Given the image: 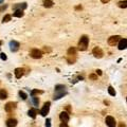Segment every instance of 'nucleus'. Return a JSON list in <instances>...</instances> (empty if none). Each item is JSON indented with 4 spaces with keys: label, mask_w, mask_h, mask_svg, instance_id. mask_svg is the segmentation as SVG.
<instances>
[{
    "label": "nucleus",
    "mask_w": 127,
    "mask_h": 127,
    "mask_svg": "<svg viewBox=\"0 0 127 127\" xmlns=\"http://www.w3.org/2000/svg\"><path fill=\"white\" fill-rule=\"evenodd\" d=\"M67 92H66V87L64 85H57L55 86V94H54V100H58L63 97Z\"/></svg>",
    "instance_id": "1"
},
{
    "label": "nucleus",
    "mask_w": 127,
    "mask_h": 127,
    "mask_svg": "<svg viewBox=\"0 0 127 127\" xmlns=\"http://www.w3.org/2000/svg\"><path fill=\"white\" fill-rule=\"evenodd\" d=\"M88 44H89V38H88V36H86V35L82 36L78 41V50L85 51L88 47Z\"/></svg>",
    "instance_id": "2"
},
{
    "label": "nucleus",
    "mask_w": 127,
    "mask_h": 127,
    "mask_svg": "<svg viewBox=\"0 0 127 127\" xmlns=\"http://www.w3.org/2000/svg\"><path fill=\"white\" fill-rule=\"evenodd\" d=\"M121 36L119 35H114V36H111V37L108 38V44L110 46H115V45H119L120 40H121Z\"/></svg>",
    "instance_id": "3"
},
{
    "label": "nucleus",
    "mask_w": 127,
    "mask_h": 127,
    "mask_svg": "<svg viewBox=\"0 0 127 127\" xmlns=\"http://www.w3.org/2000/svg\"><path fill=\"white\" fill-rule=\"evenodd\" d=\"M30 56L32 58H35V59H38V58H41L42 56V52L38 49H33L30 52Z\"/></svg>",
    "instance_id": "4"
},
{
    "label": "nucleus",
    "mask_w": 127,
    "mask_h": 127,
    "mask_svg": "<svg viewBox=\"0 0 127 127\" xmlns=\"http://www.w3.org/2000/svg\"><path fill=\"white\" fill-rule=\"evenodd\" d=\"M105 123L108 127H115L117 126V122H115L114 118L111 117V115H108L106 117V120H105Z\"/></svg>",
    "instance_id": "5"
},
{
    "label": "nucleus",
    "mask_w": 127,
    "mask_h": 127,
    "mask_svg": "<svg viewBox=\"0 0 127 127\" xmlns=\"http://www.w3.org/2000/svg\"><path fill=\"white\" fill-rule=\"evenodd\" d=\"M16 107H17V103H15V102H9L4 106V109H5L6 112H12L13 110L16 109Z\"/></svg>",
    "instance_id": "6"
},
{
    "label": "nucleus",
    "mask_w": 127,
    "mask_h": 127,
    "mask_svg": "<svg viewBox=\"0 0 127 127\" xmlns=\"http://www.w3.org/2000/svg\"><path fill=\"white\" fill-rule=\"evenodd\" d=\"M92 53H93L94 57H96V58H102L104 55L103 51H102V49L100 47H95L94 49L92 50Z\"/></svg>",
    "instance_id": "7"
},
{
    "label": "nucleus",
    "mask_w": 127,
    "mask_h": 127,
    "mask_svg": "<svg viewBox=\"0 0 127 127\" xmlns=\"http://www.w3.org/2000/svg\"><path fill=\"white\" fill-rule=\"evenodd\" d=\"M10 50L12 52H16V51H18L19 50V47H20V45H19V42H17V41H15V40H12V41H10Z\"/></svg>",
    "instance_id": "8"
},
{
    "label": "nucleus",
    "mask_w": 127,
    "mask_h": 127,
    "mask_svg": "<svg viewBox=\"0 0 127 127\" xmlns=\"http://www.w3.org/2000/svg\"><path fill=\"white\" fill-rule=\"evenodd\" d=\"M49 110H50V102H47V103H45L42 109L40 110V114H41L42 117H46L48 114V112H49Z\"/></svg>",
    "instance_id": "9"
},
{
    "label": "nucleus",
    "mask_w": 127,
    "mask_h": 127,
    "mask_svg": "<svg viewBox=\"0 0 127 127\" xmlns=\"http://www.w3.org/2000/svg\"><path fill=\"white\" fill-rule=\"evenodd\" d=\"M59 119L60 121L63 122V123H67V122H69V114H68V112H66V111H63V112L59 113Z\"/></svg>",
    "instance_id": "10"
},
{
    "label": "nucleus",
    "mask_w": 127,
    "mask_h": 127,
    "mask_svg": "<svg viewBox=\"0 0 127 127\" xmlns=\"http://www.w3.org/2000/svg\"><path fill=\"white\" fill-rule=\"evenodd\" d=\"M14 73H15L16 78H20L22 75H23V73H24V70L22 69V68H16Z\"/></svg>",
    "instance_id": "11"
},
{
    "label": "nucleus",
    "mask_w": 127,
    "mask_h": 127,
    "mask_svg": "<svg viewBox=\"0 0 127 127\" xmlns=\"http://www.w3.org/2000/svg\"><path fill=\"white\" fill-rule=\"evenodd\" d=\"M127 48V39L126 38H122L119 42V50H124Z\"/></svg>",
    "instance_id": "12"
},
{
    "label": "nucleus",
    "mask_w": 127,
    "mask_h": 127,
    "mask_svg": "<svg viewBox=\"0 0 127 127\" xmlns=\"http://www.w3.org/2000/svg\"><path fill=\"white\" fill-rule=\"evenodd\" d=\"M17 120L16 119H9L6 121V126L8 127H16L17 126Z\"/></svg>",
    "instance_id": "13"
},
{
    "label": "nucleus",
    "mask_w": 127,
    "mask_h": 127,
    "mask_svg": "<svg viewBox=\"0 0 127 127\" xmlns=\"http://www.w3.org/2000/svg\"><path fill=\"white\" fill-rule=\"evenodd\" d=\"M37 113H38V110L36 109V108H31V109L28 111L29 117H31L32 119H35V118H36V114H37Z\"/></svg>",
    "instance_id": "14"
},
{
    "label": "nucleus",
    "mask_w": 127,
    "mask_h": 127,
    "mask_svg": "<svg viewBox=\"0 0 127 127\" xmlns=\"http://www.w3.org/2000/svg\"><path fill=\"white\" fill-rule=\"evenodd\" d=\"M27 8V3L26 2H23V3H17V4H15L14 5V10H22L23 11L24 9Z\"/></svg>",
    "instance_id": "15"
},
{
    "label": "nucleus",
    "mask_w": 127,
    "mask_h": 127,
    "mask_svg": "<svg viewBox=\"0 0 127 127\" xmlns=\"http://www.w3.org/2000/svg\"><path fill=\"white\" fill-rule=\"evenodd\" d=\"M118 6L121 9H126L127 8V0H123V1L118 2Z\"/></svg>",
    "instance_id": "16"
},
{
    "label": "nucleus",
    "mask_w": 127,
    "mask_h": 127,
    "mask_svg": "<svg viewBox=\"0 0 127 127\" xmlns=\"http://www.w3.org/2000/svg\"><path fill=\"white\" fill-rule=\"evenodd\" d=\"M6 97H8V92L4 89H1L0 90V100H5Z\"/></svg>",
    "instance_id": "17"
},
{
    "label": "nucleus",
    "mask_w": 127,
    "mask_h": 127,
    "mask_svg": "<svg viewBox=\"0 0 127 127\" xmlns=\"http://www.w3.org/2000/svg\"><path fill=\"white\" fill-rule=\"evenodd\" d=\"M53 1L52 0H44V6L45 8H51L53 5Z\"/></svg>",
    "instance_id": "18"
},
{
    "label": "nucleus",
    "mask_w": 127,
    "mask_h": 127,
    "mask_svg": "<svg viewBox=\"0 0 127 127\" xmlns=\"http://www.w3.org/2000/svg\"><path fill=\"white\" fill-rule=\"evenodd\" d=\"M13 15L15 16V17H22L23 16V11L22 10H16L14 13H13Z\"/></svg>",
    "instance_id": "19"
},
{
    "label": "nucleus",
    "mask_w": 127,
    "mask_h": 127,
    "mask_svg": "<svg viewBox=\"0 0 127 127\" xmlns=\"http://www.w3.org/2000/svg\"><path fill=\"white\" fill-rule=\"evenodd\" d=\"M75 54H76V50L74 49V48H70V49L68 50V55H69V56L75 55Z\"/></svg>",
    "instance_id": "20"
},
{
    "label": "nucleus",
    "mask_w": 127,
    "mask_h": 127,
    "mask_svg": "<svg viewBox=\"0 0 127 127\" xmlns=\"http://www.w3.org/2000/svg\"><path fill=\"white\" fill-rule=\"evenodd\" d=\"M41 93H44V91H41V90H37V89L32 90V91H31V95H32V96H35V94H41Z\"/></svg>",
    "instance_id": "21"
},
{
    "label": "nucleus",
    "mask_w": 127,
    "mask_h": 127,
    "mask_svg": "<svg viewBox=\"0 0 127 127\" xmlns=\"http://www.w3.org/2000/svg\"><path fill=\"white\" fill-rule=\"evenodd\" d=\"M108 93H109L111 96H114L115 95V90L113 89V87H111V86L108 87Z\"/></svg>",
    "instance_id": "22"
},
{
    "label": "nucleus",
    "mask_w": 127,
    "mask_h": 127,
    "mask_svg": "<svg viewBox=\"0 0 127 127\" xmlns=\"http://www.w3.org/2000/svg\"><path fill=\"white\" fill-rule=\"evenodd\" d=\"M32 101H33V104L35 106H38V104H39V100H38V97L36 96H32Z\"/></svg>",
    "instance_id": "23"
},
{
    "label": "nucleus",
    "mask_w": 127,
    "mask_h": 127,
    "mask_svg": "<svg viewBox=\"0 0 127 127\" xmlns=\"http://www.w3.org/2000/svg\"><path fill=\"white\" fill-rule=\"evenodd\" d=\"M11 20V16L10 15H5L3 17V19H2V22H8V21H10Z\"/></svg>",
    "instance_id": "24"
},
{
    "label": "nucleus",
    "mask_w": 127,
    "mask_h": 127,
    "mask_svg": "<svg viewBox=\"0 0 127 127\" xmlns=\"http://www.w3.org/2000/svg\"><path fill=\"white\" fill-rule=\"evenodd\" d=\"M19 96L21 97L22 100H27V97H28V96H27V94L24 93L23 91H19Z\"/></svg>",
    "instance_id": "25"
},
{
    "label": "nucleus",
    "mask_w": 127,
    "mask_h": 127,
    "mask_svg": "<svg viewBox=\"0 0 127 127\" xmlns=\"http://www.w3.org/2000/svg\"><path fill=\"white\" fill-rule=\"evenodd\" d=\"M46 127H51V120H50V119H47V121H46Z\"/></svg>",
    "instance_id": "26"
},
{
    "label": "nucleus",
    "mask_w": 127,
    "mask_h": 127,
    "mask_svg": "<svg viewBox=\"0 0 127 127\" xmlns=\"http://www.w3.org/2000/svg\"><path fill=\"white\" fill-rule=\"evenodd\" d=\"M89 78H90V79H96V78H97V75H95V74H90V75H89Z\"/></svg>",
    "instance_id": "27"
},
{
    "label": "nucleus",
    "mask_w": 127,
    "mask_h": 127,
    "mask_svg": "<svg viewBox=\"0 0 127 127\" xmlns=\"http://www.w3.org/2000/svg\"><path fill=\"white\" fill-rule=\"evenodd\" d=\"M0 55H1V59H3V60H6V55L4 53H1L0 54Z\"/></svg>",
    "instance_id": "28"
},
{
    "label": "nucleus",
    "mask_w": 127,
    "mask_h": 127,
    "mask_svg": "<svg viewBox=\"0 0 127 127\" xmlns=\"http://www.w3.org/2000/svg\"><path fill=\"white\" fill-rule=\"evenodd\" d=\"M59 127H69V126L67 125V123H62V124H60V126H59Z\"/></svg>",
    "instance_id": "29"
},
{
    "label": "nucleus",
    "mask_w": 127,
    "mask_h": 127,
    "mask_svg": "<svg viewBox=\"0 0 127 127\" xmlns=\"http://www.w3.org/2000/svg\"><path fill=\"white\" fill-rule=\"evenodd\" d=\"M119 127H126V125L123 123V122H121V123L119 124Z\"/></svg>",
    "instance_id": "30"
},
{
    "label": "nucleus",
    "mask_w": 127,
    "mask_h": 127,
    "mask_svg": "<svg viewBox=\"0 0 127 127\" xmlns=\"http://www.w3.org/2000/svg\"><path fill=\"white\" fill-rule=\"evenodd\" d=\"M6 9V5H2V6H0V11H3V10H5Z\"/></svg>",
    "instance_id": "31"
},
{
    "label": "nucleus",
    "mask_w": 127,
    "mask_h": 127,
    "mask_svg": "<svg viewBox=\"0 0 127 127\" xmlns=\"http://www.w3.org/2000/svg\"><path fill=\"white\" fill-rule=\"evenodd\" d=\"M96 74H99V75H102V71H101V70H96Z\"/></svg>",
    "instance_id": "32"
},
{
    "label": "nucleus",
    "mask_w": 127,
    "mask_h": 127,
    "mask_svg": "<svg viewBox=\"0 0 127 127\" xmlns=\"http://www.w3.org/2000/svg\"><path fill=\"white\" fill-rule=\"evenodd\" d=\"M102 2H103V3H108V2L110 1V0H101Z\"/></svg>",
    "instance_id": "33"
},
{
    "label": "nucleus",
    "mask_w": 127,
    "mask_h": 127,
    "mask_svg": "<svg viewBox=\"0 0 127 127\" xmlns=\"http://www.w3.org/2000/svg\"><path fill=\"white\" fill-rule=\"evenodd\" d=\"M66 108H67V110H68V111H70V107H69V105H67V107H66Z\"/></svg>",
    "instance_id": "34"
},
{
    "label": "nucleus",
    "mask_w": 127,
    "mask_h": 127,
    "mask_svg": "<svg viewBox=\"0 0 127 127\" xmlns=\"http://www.w3.org/2000/svg\"><path fill=\"white\" fill-rule=\"evenodd\" d=\"M75 9H76V10H78V9H82V6H81V5H78V6H76Z\"/></svg>",
    "instance_id": "35"
},
{
    "label": "nucleus",
    "mask_w": 127,
    "mask_h": 127,
    "mask_svg": "<svg viewBox=\"0 0 127 127\" xmlns=\"http://www.w3.org/2000/svg\"><path fill=\"white\" fill-rule=\"evenodd\" d=\"M0 3H2V0H0Z\"/></svg>",
    "instance_id": "36"
},
{
    "label": "nucleus",
    "mask_w": 127,
    "mask_h": 127,
    "mask_svg": "<svg viewBox=\"0 0 127 127\" xmlns=\"http://www.w3.org/2000/svg\"><path fill=\"white\" fill-rule=\"evenodd\" d=\"M1 45H2V42H1V41H0V46H1Z\"/></svg>",
    "instance_id": "37"
},
{
    "label": "nucleus",
    "mask_w": 127,
    "mask_h": 127,
    "mask_svg": "<svg viewBox=\"0 0 127 127\" xmlns=\"http://www.w3.org/2000/svg\"><path fill=\"white\" fill-rule=\"evenodd\" d=\"M126 100H127V97H126Z\"/></svg>",
    "instance_id": "38"
}]
</instances>
